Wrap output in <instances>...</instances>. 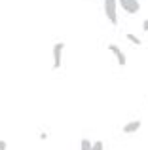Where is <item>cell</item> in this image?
Segmentation results:
<instances>
[{"mask_svg":"<svg viewBox=\"0 0 148 150\" xmlns=\"http://www.w3.org/2000/svg\"><path fill=\"white\" fill-rule=\"evenodd\" d=\"M63 51H65V42H55L51 48V57H53V65L51 70H59L61 65H63Z\"/></svg>","mask_w":148,"mask_h":150,"instance_id":"1","label":"cell"},{"mask_svg":"<svg viewBox=\"0 0 148 150\" xmlns=\"http://www.w3.org/2000/svg\"><path fill=\"white\" fill-rule=\"evenodd\" d=\"M104 15L112 25H118V0H104Z\"/></svg>","mask_w":148,"mask_h":150,"instance_id":"2","label":"cell"},{"mask_svg":"<svg viewBox=\"0 0 148 150\" xmlns=\"http://www.w3.org/2000/svg\"><path fill=\"white\" fill-rule=\"evenodd\" d=\"M118 2H120V8H122L125 13H129V15H137L139 11H141L139 0H118Z\"/></svg>","mask_w":148,"mask_h":150,"instance_id":"3","label":"cell"},{"mask_svg":"<svg viewBox=\"0 0 148 150\" xmlns=\"http://www.w3.org/2000/svg\"><path fill=\"white\" fill-rule=\"evenodd\" d=\"M108 50H110V53L116 57V61H118L120 67H125V65H127V57H125V53L120 50L118 44H108Z\"/></svg>","mask_w":148,"mask_h":150,"instance_id":"4","label":"cell"},{"mask_svg":"<svg viewBox=\"0 0 148 150\" xmlns=\"http://www.w3.org/2000/svg\"><path fill=\"white\" fill-rule=\"evenodd\" d=\"M141 125H142L141 120H131V122H127V124L122 127V133H125V135H133V133H137L139 129H141Z\"/></svg>","mask_w":148,"mask_h":150,"instance_id":"5","label":"cell"},{"mask_svg":"<svg viewBox=\"0 0 148 150\" xmlns=\"http://www.w3.org/2000/svg\"><path fill=\"white\" fill-rule=\"evenodd\" d=\"M125 38L131 42V44H135V46H142V40L137 36V34H133V33H127V34H125Z\"/></svg>","mask_w":148,"mask_h":150,"instance_id":"6","label":"cell"},{"mask_svg":"<svg viewBox=\"0 0 148 150\" xmlns=\"http://www.w3.org/2000/svg\"><path fill=\"white\" fill-rule=\"evenodd\" d=\"M80 150H91V143H89V139H82Z\"/></svg>","mask_w":148,"mask_h":150,"instance_id":"7","label":"cell"},{"mask_svg":"<svg viewBox=\"0 0 148 150\" xmlns=\"http://www.w3.org/2000/svg\"><path fill=\"white\" fill-rule=\"evenodd\" d=\"M0 150H8V143L4 139H0Z\"/></svg>","mask_w":148,"mask_h":150,"instance_id":"8","label":"cell"},{"mask_svg":"<svg viewBox=\"0 0 148 150\" xmlns=\"http://www.w3.org/2000/svg\"><path fill=\"white\" fill-rule=\"evenodd\" d=\"M142 33H148V17L142 21Z\"/></svg>","mask_w":148,"mask_h":150,"instance_id":"9","label":"cell"},{"mask_svg":"<svg viewBox=\"0 0 148 150\" xmlns=\"http://www.w3.org/2000/svg\"><path fill=\"white\" fill-rule=\"evenodd\" d=\"M38 137H40V141H46V139H48V133H46V131H42Z\"/></svg>","mask_w":148,"mask_h":150,"instance_id":"10","label":"cell"}]
</instances>
